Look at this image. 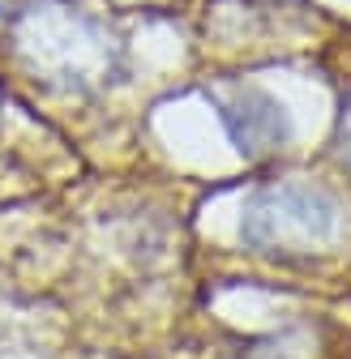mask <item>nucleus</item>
<instances>
[{
  "label": "nucleus",
  "instance_id": "nucleus-2",
  "mask_svg": "<svg viewBox=\"0 0 351 359\" xmlns=\"http://www.w3.org/2000/svg\"><path fill=\"white\" fill-rule=\"evenodd\" d=\"M223 120L232 128V142L249 158H266L287 146L291 137V116L283 111L279 99H270L266 90H240V95L223 107Z\"/></svg>",
  "mask_w": 351,
  "mask_h": 359
},
{
  "label": "nucleus",
  "instance_id": "nucleus-1",
  "mask_svg": "<svg viewBox=\"0 0 351 359\" xmlns=\"http://www.w3.org/2000/svg\"><path fill=\"white\" fill-rule=\"evenodd\" d=\"M343 227V205L322 189L287 180L261 189L240 218V240L257 252H313L326 248Z\"/></svg>",
  "mask_w": 351,
  "mask_h": 359
},
{
  "label": "nucleus",
  "instance_id": "nucleus-3",
  "mask_svg": "<svg viewBox=\"0 0 351 359\" xmlns=\"http://www.w3.org/2000/svg\"><path fill=\"white\" fill-rule=\"evenodd\" d=\"M343 163L351 167V107H347V116H343Z\"/></svg>",
  "mask_w": 351,
  "mask_h": 359
}]
</instances>
